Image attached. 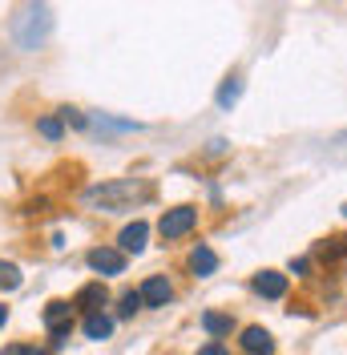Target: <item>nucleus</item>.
<instances>
[{"instance_id":"obj_1","label":"nucleus","mask_w":347,"mask_h":355,"mask_svg":"<svg viewBox=\"0 0 347 355\" xmlns=\"http://www.w3.org/2000/svg\"><path fill=\"white\" fill-rule=\"evenodd\" d=\"M49 33H53V12H49V4H44V0H28L21 12L12 17V41L21 44L24 53L44 49Z\"/></svg>"},{"instance_id":"obj_2","label":"nucleus","mask_w":347,"mask_h":355,"mask_svg":"<svg viewBox=\"0 0 347 355\" xmlns=\"http://www.w3.org/2000/svg\"><path fill=\"white\" fill-rule=\"evenodd\" d=\"M137 198H150V186L146 182H137V178H113V182H97V186H89L81 202L85 206H97V210H126L130 202Z\"/></svg>"},{"instance_id":"obj_3","label":"nucleus","mask_w":347,"mask_h":355,"mask_svg":"<svg viewBox=\"0 0 347 355\" xmlns=\"http://www.w3.org/2000/svg\"><path fill=\"white\" fill-rule=\"evenodd\" d=\"M194 226H198V210H194V206H174V210H166L162 222H158V230H162V239H166V243L186 239Z\"/></svg>"},{"instance_id":"obj_4","label":"nucleus","mask_w":347,"mask_h":355,"mask_svg":"<svg viewBox=\"0 0 347 355\" xmlns=\"http://www.w3.org/2000/svg\"><path fill=\"white\" fill-rule=\"evenodd\" d=\"M89 266H93L97 275H121V270H126V254H121L117 246H93V250H89Z\"/></svg>"},{"instance_id":"obj_5","label":"nucleus","mask_w":347,"mask_h":355,"mask_svg":"<svg viewBox=\"0 0 347 355\" xmlns=\"http://www.w3.org/2000/svg\"><path fill=\"white\" fill-rule=\"evenodd\" d=\"M146 239H150V226L137 218V222H130V226L117 234V243H121L117 250H121V254H142V250H146Z\"/></svg>"},{"instance_id":"obj_6","label":"nucleus","mask_w":347,"mask_h":355,"mask_svg":"<svg viewBox=\"0 0 347 355\" xmlns=\"http://www.w3.org/2000/svg\"><path fill=\"white\" fill-rule=\"evenodd\" d=\"M137 295H142V307H166L174 299V287L162 275H153V279H146V287L137 291Z\"/></svg>"},{"instance_id":"obj_7","label":"nucleus","mask_w":347,"mask_h":355,"mask_svg":"<svg viewBox=\"0 0 347 355\" xmlns=\"http://www.w3.org/2000/svg\"><path fill=\"white\" fill-rule=\"evenodd\" d=\"M109 303V291L105 283H85V287L77 291V299H73V307H81L89 315V311H101Z\"/></svg>"},{"instance_id":"obj_8","label":"nucleus","mask_w":347,"mask_h":355,"mask_svg":"<svg viewBox=\"0 0 347 355\" xmlns=\"http://www.w3.org/2000/svg\"><path fill=\"white\" fill-rule=\"evenodd\" d=\"M242 352L246 355H271L275 352V339H271L266 327H246V331H242Z\"/></svg>"},{"instance_id":"obj_9","label":"nucleus","mask_w":347,"mask_h":355,"mask_svg":"<svg viewBox=\"0 0 347 355\" xmlns=\"http://www.w3.org/2000/svg\"><path fill=\"white\" fill-rule=\"evenodd\" d=\"M255 291H259L262 299H282V295H287V275L262 270V275H255Z\"/></svg>"},{"instance_id":"obj_10","label":"nucleus","mask_w":347,"mask_h":355,"mask_svg":"<svg viewBox=\"0 0 347 355\" xmlns=\"http://www.w3.org/2000/svg\"><path fill=\"white\" fill-rule=\"evenodd\" d=\"M239 97H242V77H239V73H230V77L218 85L214 105H218V110H235V105H239Z\"/></svg>"},{"instance_id":"obj_11","label":"nucleus","mask_w":347,"mask_h":355,"mask_svg":"<svg viewBox=\"0 0 347 355\" xmlns=\"http://www.w3.org/2000/svg\"><path fill=\"white\" fill-rule=\"evenodd\" d=\"M190 270H194L198 279L214 275V270H218V254L210 250V246H202V243H198L194 250H190Z\"/></svg>"},{"instance_id":"obj_12","label":"nucleus","mask_w":347,"mask_h":355,"mask_svg":"<svg viewBox=\"0 0 347 355\" xmlns=\"http://www.w3.org/2000/svg\"><path fill=\"white\" fill-rule=\"evenodd\" d=\"M73 303H65V299H53L49 307H44V327L53 331V327H65V323H73Z\"/></svg>"},{"instance_id":"obj_13","label":"nucleus","mask_w":347,"mask_h":355,"mask_svg":"<svg viewBox=\"0 0 347 355\" xmlns=\"http://www.w3.org/2000/svg\"><path fill=\"white\" fill-rule=\"evenodd\" d=\"M85 335L89 339H109V335H113V319L101 315V311H89L85 315Z\"/></svg>"},{"instance_id":"obj_14","label":"nucleus","mask_w":347,"mask_h":355,"mask_svg":"<svg viewBox=\"0 0 347 355\" xmlns=\"http://www.w3.org/2000/svg\"><path fill=\"white\" fill-rule=\"evenodd\" d=\"M202 327L214 335V339H222V335L235 331V319H230V315H218V311H206V315H202Z\"/></svg>"},{"instance_id":"obj_15","label":"nucleus","mask_w":347,"mask_h":355,"mask_svg":"<svg viewBox=\"0 0 347 355\" xmlns=\"http://www.w3.org/2000/svg\"><path fill=\"white\" fill-rule=\"evenodd\" d=\"M319 259H327V263L347 259V234H339V239H327V243L319 246Z\"/></svg>"},{"instance_id":"obj_16","label":"nucleus","mask_w":347,"mask_h":355,"mask_svg":"<svg viewBox=\"0 0 347 355\" xmlns=\"http://www.w3.org/2000/svg\"><path fill=\"white\" fill-rule=\"evenodd\" d=\"M37 133H41V137H49V141H61V133H65V121L49 113V117H41V121H37Z\"/></svg>"},{"instance_id":"obj_17","label":"nucleus","mask_w":347,"mask_h":355,"mask_svg":"<svg viewBox=\"0 0 347 355\" xmlns=\"http://www.w3.org/2000/svg\"><path fill=\"white\" fill-rule=\"evenodd\" d=\"M0 287H4V291L21 287V266H17V263H4V259H0Z\"/></svg>"},{"instance_id":"obj_18","label":"nucleus","mask_w":347,"mask_h":355,"mask_svg":"<svg viewBox=\"0 0 347 355\" xmlns=\"http://www.w3.org/2000/svg\"><path fill=\"white\" fill-rule=\"evenodd\" d=\"M137 311H142V295H137V291H126V295H121V307H117V315H121V319H133Z\"/></svg>"},{"instance_id":"obj_19","label":"nucleus","mask_w":347,"mask_h":355,"mask_svg":"<svg viewBox=\"0 0 347 355\" xmlns=\"http://www.w3.org/2000/svg\"><path fill=\"white\" fill-rule=\"evenodd\" d=\"M61 121H73L77 130H85V117H81L77 110H61Z\"/></svg>"},{"instance_id":"obj_20","label":"nucleus","mask_w":347,"mask_h":355,"mask_svg":"<svg viewBox=\"0 0 347 355\" xmlns=\"http://www.w3.org/2000/svg\"><path fill=\"white\" fill-rule=\"evenodd\" d=\"M198 355H230V352H226L222 343H206V347H202V352H198Z\"/></svg>"},{"instance_id":"obj_21","label":"nucleus","mask_w":347,"mask_h":355,"mask_svg":"<svg viewBox=\"0 0 347 355\" xmlns=\"http://www.w3.org/2000/svg\"><path fill=\"white\" fill-rule=\"evenodd\" d=\"M307 270H311V263H307V259H295V263H291V275H307Z\"/></svg>"},{"instance_id":"obj_22","label":"nucleus","mask_w":347,"mask_h":355,"mask_svg":"<svg viewBox=\"0 0 347 355\" xmlns=\"http://www.w3.org/2000/svg\"><path fill=\"white\" fill-rule=\"evenodd\" d=\"M21 355H49V352H37V347H21Z\"/></svg>"},{"instance_id":"obj_23","label":"nucleus","mask_w":347,"mask_h":355,"mask_svg":"<svg viewBox=\"0 0 347 355\" xmlns=\"http://www.w3.org/2000/svg\"><path fill=\"white\" fill-rule=\"evenodd\" d=\"M4 319H8V307H0V327H4Z\"/></svg>"},{"instance_id":"obj_24","label":"nucleus","mask_w":347,"mask_h":355,"mask_svg":"<svg viewBox=\"0 0 347 355\" xmlns=\"http://www.w3.org/2000/svg\"><path fill=\"white\" fill-rule=\"evenodd\" d=\"M4 355H21V347H8V352H4Z\"/></svg>"}]
</instances>
